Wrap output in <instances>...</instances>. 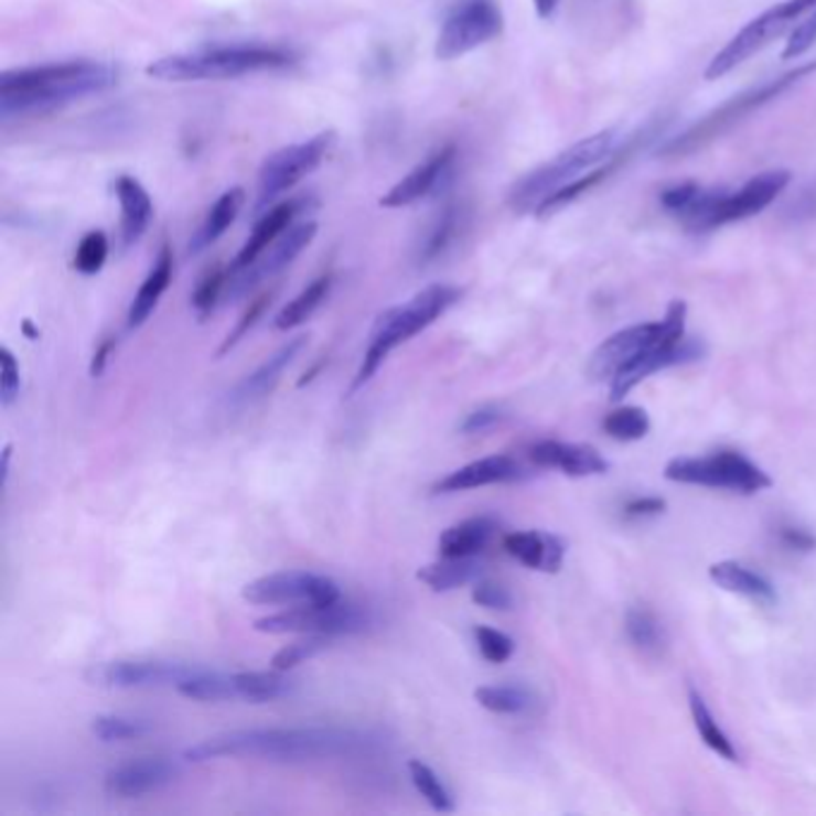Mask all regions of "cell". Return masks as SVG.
<instances>
[{
    "instance_id": "1",
    "label": "cell",
    "mask_w": 816,
    "mask_h": 816,
    "mask_svg": "<svg viewBox=\"0 0 816 816\" xmlns=\"http://www.w3.org/2000/svg\"><path fill=\"white\" fill-rule=\"evenodd\" d=\"M384 736L364 728L304 726L251 728L206 738L185 752L187 762H211L221 756H259L269 762H314L335 756H367L382 752Z\"/></svg>"
},
{
    "instance_id": "2",
    "label": "cell",
    "mask_w": 816,
    "mask_h": 816,
    "mask_svg": "<svg viewBox=\"0 0 816 816\" xmlns=\"http://www.w3.org/2000/svg\"><path fill=\"white\" fill-rule=\"evenodd\" d=\"M120 69L101 61H63L6 69L0 77V116L36 118L84 96L108 92L118 84Z\"/></svg>"
},
{
    "instance_id": "3",
    "label": "cell",
    "mask_w": 816,
    "mask_h": 816,
    "mask_svg": "<svg viewBox=\"0 0 816 816\" xmlns=\"http://www.w3.org/2000/svg\"><path fill=\"white\" fill-rule=\"evenodd\" d=\"M294 65V55L278 46L259 44H233V46H206L185 53H171L147 65V75L159 82H208V79H235L266 69H286Z\"/></svg>"
},
{
    "instance_id": "4",
    "label": "cell",
    "mask_w": 816,
    "mask_h": 816,
    "mask_svg": "<svg viewBox=\"0 0 816 816\" xmlns=\"http://www.w3.org/2000/svg\"><path fill=\"white\" fill-rule=\"evenodd\" d=\"M460 300L462 288L450 283H433L425 290H419L415 298L407 300L405 304H396L378 314L372 326L367 353H364L355 382L347 390L350 396L372 382L374 374L382 369V364L393 350L410 341L417 333L427 331L433 321H439L448 309L458 304Z\"/></svg>"
},
{
    "instance_id": "5",
    "label": "cell",
    "mask_w": 816,
    "mask_h": 816,
    "mask_svg": "<svg viewBox=\"0 0 816 816\" xmlns=\"http://www.w3.org/2000/svg\"><path fill=\"white\" fill-rule=\"evenodd\" d=\"M685 321L687 304L683 300H675L670 302L666 316L661 321L637 323V326L613 333L594 350L587 367L589 376L594 382H611V386L625 382L632 372L642 367L658 350L685 341Z\"/></svg>"
},
{
    "instance_id": "6",
    "label": "cell",
    "mask_w": 816,
    "mask_h": 816,
    "mask_svg": "<svg viewBox=\"0 0 816 816\" xmlns=\"http://www.w3.org/2000/svg\"><path fill=\"white\" fill-rule=\"evenodd\" d=\"M615 139H618L615 130H601L592 137H584L582 142L556 153L551 161L541 163L539 168H534V171L519 178L508 192V206L513 214L517 216L532 214V211H537L554 192L570 185L572 180L582 178L584 173L594 171V165L606 163L613 153Z\"/></svg>"
},
{
    "instance_id": "7",
    "label": "cell",
    "mask_w": 816,
    "mask_h": 816,
    "mask_svg": "<svg viewBox=\"0 0 816 816\" xmlns=\"http://www.w3.org/2000/svg\"><path fill=\"white\" fill-rule=\"evenodd\" d=\"M814 73H816V61H807V63L797 65L795 69H791V73H785L781 77H773L764 84H759V87H754L750 92L733 96L721 108H716L713 112H709L705 120H699L697 125H692V128H689L683 137L673 139V142L664 149V153H668V157H685V153L709 144L711 139L721 137L730 128H736V125L748 118L750 112L766 106L769 101H773V98H779L787 89H793L795 84H799L802 79H807Z\"/></svg>"
},
{
    "instance_id": "8",
    "label": "cell",
    "mask_w": 816,
    "mask_h": 816,
    "mask_svg": "<svg viewBox=\"0 0 816 816\" xmlns=\"http://www.w3.org/2000/svg\"><path fill=\"white\" fill-rule=\"evenodd\" d=\"M812 10H816V0H783V3L769 8L762 15L744 24L742 30L713 55L705 77L719 79L728 73H733L738 65L750 61L754 53L766 49L771 41H776L785 32L795 30Z\"/></svg>"
},
{
    "instance_id": "9",
    "label": "cell",
    "mask_w": 816,
    "mask_h": 816,
    "mask_svg": "<svg viewBox=\"0 0 816 816\" xmlns=\"http://www.w3.org/2000/svg\"><path fill=\"white\" fill-rule=\"evenodd\" d=\"M333 144L335 132L323 130L314 137L304 139V142H294L269 153L259 165L255 204L257 214H264V211L271 208L286 192H290L294 185H300L307 175H312L316 168L326 161Z\"/></svg>"
},
{
    "instance_id": "10",
    "label": "cell",
    "mask_w": 816,
    "mask_h": 816,
    "mask_svg": "<svg viewBox=\"0 0 816 816\" xmlns=\"http://www.w3.org/2000/svg\"><path fill=\"white\" fill-rule=\"evenodd\" d=\"M664 476L675 484H692L709 488H728L738 494H759L773 482L771 476L736 450H719L705 458H675L666 464Z\"/></svg>"
},
{
    "instance_id": "11",
    "label": "cell",
    "mask_w": 816,
    "mask_h": 816,
    "mask_svg": "<svg viewBox=\"0 0 816 816\" xmlns=\"http://www.w3.org/2000/svg\"><path fill=\"white\" fill-rule=\"evenodd\" d=\"M374 623L372 611L345 603L343 599L329 603V606H314V603H300L288 611L264 615L255 621V630L264 635H288V632H302V635H359Z\"/></svg>"
},
{
    "instance_id": "12",
    "label": "cell",
    "mask_w": 816,
    "mask_h": 816,
    "mask_svg": "<svg viewBox=\"0 0 816 816\" xmlns=\"http://www.w3.org/2000/svg\"><path fill=\"white\" fill-rule=\"evenodd\" d=\"M505 18L498 0H458L445 15L433 55L439 61H455L488 44L503 34Z\"/></svg>"
},
{
    "instance_id": "13",
    "label": "cell",
    "mask_w": 816,
    "mask_h": 816,
    "mask_svg": "<svg viewBox=\"0 0 816 816\" xmlns=\"http://www.w3.org/2000/svg\"><path fill=\"white\" fill-rule=\"evenodd\" d=\"M243 599L257 606H300V603H314V606H329L341 601V587L326 575L307 570H286L264 575L243 587Z\"/></svg>"
},
{
    "instance_id": "14",
    "label": "cell",
    "mask_w": 816,
    "mask_h": 816,
    "mask_svg": "<svg viewBox=\"0 0 816 816\" xmlns=\"http://www.w3.org/2000/svg\"><path fill=\"white\" fill-rule=\"evenodd\" d=\"M319 233V223L312 218H302L286 233H280L276 237V243L264 251V255L249 264L243 271H230L228 269V288H225V300L235 302L245 298L249 290H255L264 280H269L271 276L286 271L288 266L298 259L302 251L314 243V237Z\"/></svg>"
},
{
    "instance_id": "15",
    "label": "cell",
    "mask_w": 816,
    "mask_h": 816,
    "mask_svg": "<svg viewBox=\"0 0 816 816\" xmlns=\"http://www.w3.org/2000/svg\"><path fill=\"white\" fill-rule=\"evenodd\" d=\"M200 666L178 664V661H153V658H122L98 664L89 670V683L98 687L116 689H142V687H178L190 678Z\"/></svg>"
},
{
    "instance_id": "16",
    "label": "cell",
    "mask_w": 816,
    "mask_h": 816,
    "mask_svg": "<svg viewBox=\"0 0 816 816\" xmlns=\"http://www.w3.org/2000/svg\"><path fill=\"white\" fill-rule=\"evenodd\" d=\"M319 208V202L314 196L302 194V196H290L286 202H278L271 208H266L259 214V221L251 228L247 243L237 251L233 264L228 266L230 271H243L249 264H255L266 249H269L280 233H286L290 225L302 221L304 216L314 214Z\"/></svg>"
},
{
    "instance_id": "17",
    "label": "cell",
    "mask_w": 816,
    "mask_h": 816,
    "mask_svg": "<svg viewBox=\"0 0 816 816\" xmlns=\"http://www.w3.org/2000/svg\"><path fill=\"white\" fill-rule=\"evenodd\" d=\"M791 178H793L791 171H766L754 175L738 190L723 187L719 206H716L713 214V230L762 214V211L771 202H776V196L791 185Z\"/></svg>"
},
{
    "instance_id": "18",
    "label": "cell",
    "mask_w": 816,
    "mask_h": 816,
    "mask_svg": "<svg viewBox=\"0 0 816 816\" xmlns=\"http://www.w3.org/2000/svg\"><path fill=\"white\" fill-rule=\"evenodd\" d=\"M455 159H458L455 144H445L441 149H436L425 161L417 163L400 182H396V185H393L382 196V202L378 204H382L384 208H405V206H412L421 200H427V196L439 190L450 178V173H453Z\"/></svg>"
},
{
    "instance_id": "19",
    "label": "cell",
    "mask_w": 816,
    "mask_h": 816,
    "mask_svg": "<svg viewBox=\"0 0 816 816\" xmlns=\"http://www.w3.org/2000/svg\"><path fill=\"white\" fill-rule=\"evenodd\" d=\"M180 773V766L165 756H144L137 762L120 764L106 773V793L110 797H142L171 785Z\"/></svg>"
},
{
    "instance_id": "20",
    "label": "cell",
    "mask_w": 816,
    "mask_h": 816,
    "mask_svg": "<svg viewBox=\"0 0 816 816\" xmlns=\"http://www.w3.org/2000/svg\"><path fill=\"white\" fill-rule=\"evenodd\" d=\"M527 455L537 468L560 470L568 476H597L606 474L611 468L609 460L594 445L587 443L539 441L529 448Z\"/></svg>"
},
{
    "instance_id": "21",
    "label": "cell",
    "mask_w": 816,
    "mask_h": 816,
    "mask_svg": "<svg viewBox=\"0 0 816 816\" xmlns=\"http://www.w3.org/2000/svg\"><path fill=\"white\" fill-rule=\"evenodd\" d=\"M304 347H307V335L292 337L290 343H286L278 350V353H273L259 369L247 374L243 382L228 393V405L247 407L251 402L261 400L264 396H269V393L276 388V384L280 382V376H283V372L290 367V364L300 357Z\"/></svg>"
},
{
    "instance_id": "22",
    "label": "cell",
    "mask_w": 816,
    "mask_h": 816,
    "mask_svg": "<svg viewBox=\"0 0 816 816\" xmlns=\"http://www.w3.org/2000/svg\"><path fill=\"white\" fill-rule=\"evenodd\" d=\"M523 468L519 462L511 455H491L474 460L464 468L445 474L443 480L433 484V494H458V491H470L480 486L491 484H503V482H515L523 476Z\"/></svg>"
},
{
    "instance_id": "23",
    "label": "cell",
    "mask_w": 816,
    "mask_h": 816,
    "mask_svg": "<svg viewBox=\"0 0 816 816\" xmlns=\"http://www.w3.org/2000/svg\"><path fill=\"white\" fill-rule=\"evenodd\" d=\"M116 196L120 202V247L130 249L149 230L153 202L142 182L132 175H120L116 180Z\"/></svg>"
},
{
    "instance_id": "24",
    "label": "cell",
    "mask_w": 816,
    "mask_h": 816,
    "mask_svg": "<svg viewBox=\"0 0 816 816\" xmlns=\"http://www.w3.org/2000/svg\"><path fill=\"white\" fill-rule=\"evenodd\" d=\"M503 548L525 568L539 572H558L566 558V544L548 532H513L503 539Z\"/></svg>"
},
{
    "instance_id": "25",
    "label": "cell",
    "mask_w": 816,
    "mask_h": 816,
    "mask_svg": "<svg viewBox=\"0 0 816 816\" xmlns=\"http://www.w3.org/2000/svg\"><path fill=\"white\" fill-rule=\"evenodd\" d=\"M709 577L716 587L723 589V592L740 594L754 603H762V606H773V603L779 601L776 589H773L766 577L740 566L736 560L713 562L709 568Z\"/></svg>"
},
{
    "instance_id": "26",
    "label": "cell",
    "mask_w": 816,
    "mask_h": 816,
    "mask_svg": "<svg viewBox=\"0 0 816 816\" xmlns=\"http://www.w3.org/2000/svg\"><path fill=\"white\" fill-rule=\"evenodd\" d=\"M498 529L496 517L480 515L462 519V523L448 527L439 537V554L443 558H476L494 539Z\"/></svg>"
},
{
    "instance_id": "27",
    "label": "cell",
    "mask_w": 816,
    "mask_h": 816,
    "mask_svg": "<svg viewBox=\"0 0 816 816\" xmlns=\"http://www.w3.org/2000/svg\"><path fill=\"white\" fill-rule=\"evenodd\" d=\"M245 202H247V192L243 187L225 190L218 196V200L211 204L202 225L192 235L190 247H187L190 255H202L204 249H208L211 245H216L221 237L225 235V230H228L230 225L235 223V218L243 211Z\"/></svg>"
},
{
    "instance_id": "28",
    "label": "cell",
    "mask_w": 816,
    "mask_h": 816,
    "mask_svg": "<svg viewBox=\"0 0 816 816\" xmlns=\"http://www.w3.org/2000/svg\"><path fill=\"white\" fill-rule=\"evenodd\" d=\"M171 280H173V251L171 247L163 245L157 261H153L151 266L149 276L144 278L142 288L137 290L135 300L130 304V312H128L130 329H139L153 314V309L159 307L163 292L168 290V286H171Z\"/></svg>"
},
{
    "instance_id": "29",
    "label": "cell",
    "mask_w": 816,
    "mask_h": 816,
    "mask_svg": "<svg viewBox=\"0 0 816 816\" xmlns=\"http://www.w3.org/2000/svg\"><path fill=\"white\" fill-rule=\"evenodd\" d=\"M233 685L237 699L251 701V705H266L290 697L294 692V683L288 678L286 670H245L233 673Z\"/></svg>"
},
{
    "instance_id": "30",
    "label": "cell",
    "mask_w": 816,
    "mask_h": 816,
    "mask_svg": "<svg viewBox=\"0 0 816 816\" xmlns=\"http://www.w3.org/2000/svg\"><path fill=\"white\" fill-rule=\"evenodd\" d=\"M482 577V562L476 558H443L429 562L417 572V580L433 592H453Z\"/></svg>"
},
{
    "instance_id": "31",
    "label": "cell",
    "mask_w": 816,
    "mask_h": 816,
    "mask_svg": "<svg viewBox=\"0 0 816 816\" xmlns=\"http://www.w3.org/2000/svg\"><path fill=\"white\" fill-rule=\"evenodd\" d=\"M333 288V276L331 273H323L319 278H314L312 283H309L298 298H294L292 302H288L283 309H280L273 326L278 331H292L302 326V323L312 316L316 309L323 304V300L329 298V292Z\"/></svg>"
},
{
    "instance_id": "32",
    "label": "cell",
    "mask_w": 816,
    "mask_h": 816,
    "mask_svg": "<svg viewBox=\"0 0 816 816\" xmlns=\"http://www.w3.org/2000/svg\"><path fill=\"white\" fill-rule=\"evenodd\" d=\"M689 711H692V721H695V728H697L701 742H705L713 754H719L721 759H726V762H730V764L740 762V754L736 750L733 740H730L726 736V730L719 723H716L705 697H701L697 689H689Z\"/></svg>"
},
{
    "instance_id": "33",
    "label": "cell",
    "mask_w": 816,
    "mask_h": 816,
    "mask_svg": "<svg viewBox=\"0 0 816 816\" xmlns=\"http://www.w3.org/2000/svg\"><path fill=\"white\" fill-rule=\"evenodd\" d=\"M178 692L187 699L194 701H230L237 699L235 695V685H233V673H218V670H208L202 668L192 673L190 678L182 680L178 687Z\"/></svg>"
},
{
    "instance_id": "34",
    "label": "cell",
    "mask_w": 816,
    "mask_h": 816,
    "mask_svg": "<svg viewBox=\"0 0 816 816\" xmlns=\"http://www.w3.org/2000/svg\"><path fill=\"white\" fill-rule=\"evenodd\" d=\"M460 230V211L455 206L443 208V214L436 216V221L429 225L427 235L421 237L417 247V264H431L439 259L443 251L453 245L455 235Z\"/></svg>"
},
{
    "instance_id": "35",
    "label": "cell",
    "mask_w": 816,
    "mask_h": 816,
    "mask_svg": "<svg viewBox=\"0 0 816 816\" xmlns=\"http://www.w3.org/2000/svg\"><path fill=\"white\" fill-rule=\"evenodd\" d=\"M474 699L491 713L517 716L532 705V695L517 685H484L474 689Z\"/></svg>"
},
{
    "instance_id": "36",
    "label": "cell",
    "mask_w": 816,
    "mask_h": 816,
    "mask_svg": "<svg viewBox=\"0 0 816 816\" xmlns=\"http://www.w3.org/2000/svg\"><path fill=\"white\" fill-rule=\"evenodd\" d=\"M625 632L630 642L635 644L642 654H658L661 646H664V627L656 621V615L644 606H635L627 611Z\"/></svg>"
},
{
    "instance_id": "37",
    "label": "cell",
    "mask_w": 816,
    "mask_h": 816,
    "mask_svg": "<svg viewBox=\"0 0 816 816\" xmlns=\"http://www.w3.org/2000/svg\"><path fill=\"white\" fill-rule=\"evenodd\" d=\"M649 429H652L649 415H646V410H642V407H632V405L618 407V410L609 412L606 419H603V431H606L611 439L623 441V443L644 439V436L649 433Z\"/></svg>"
},
{
    "instance_id": "38",
    "label": "cell",
    "mask_w": 816,
    "mask_h": 816,
    "mask_svg": "<svg viewBox=\"0 0 816 816\" xmlns=\"http://www.w3.org/2000/svg\"><path fill=\"white\" fill-rule=\"evenodd\" d=\"M407 769H410V779L417 787V793L429 802L431 809L441 812V814L455 812L453 795H450V791L443 785V781L436 776V771L429 764L421 762V759H412V762L407 764Z\"/></svg>"
},
{
    "instance_id": "39",
    "label": "cell",
    "mask_w": 816,
    "mask_h": 816,
    "mask_svg": "<svg viewBox=\"0 0 816 816\" xmlns=\"http://www.w3.org/2000/svg\"><path fill=\"white\" fill-rule=\"evenodd\" d=\"M151 730L153 726L147 719H135V716H116V713L96 716L92 723V733L96 736V740H101V742L139 740V738L149 736Z\"/></svg>"
},
{
    "instance_id": "40",
    "label": "cell",
    "mask_w": 816,
    "mask_h": 816,
    "mask_svg": "<svg viewBox=\"0 0 816 816\" xmlns=\"http://www.w3.org/2000/svg\"><path fill=\"white\" fill-rule=\"evenodd\" d=\"M228 269H223V266H214V269H208L200 283H196V290L192 294V307L194 312L200 314V319L204 321L211 312H214L216 304L221 298H225V288H228Z\"/></svg>"
},
{
    "instance_id": "41",
    "label": "cell",
    "mask_w": 816,
    "mask_h": 816,
    "mask_svg": "<svg viewBox=\"0 0 816 816\" xmlns=\"http://www.w3.org/2000/svg\"><path fill=\"white\" fill-rule=\"evenodd\" d=\"M108 237L104 230H89L82 237L77 251H75V269L82 276H96L104 269V264L108 259Z\"/></svg>"
},
{
    "instance_id": "42",
    "label": "cell",
    "mask_w": 816,
    "mask_h": 816,
    "mask_svg": "<svg viewBox=\"0 0 816 816\" xmlns=\"http://www.w3.org/2000/svg\"><path fill=\"white\" fill-rule=\"evenodd\" d=\"M329 640L326 635H307V640H298L292 642L288 646H283V649H278L271 658V668L276 670H292L298 668L300 664H304V661L319 656L323 649L329 646Z\"/></svg>"
},
{
    "instance_id": "43",
    "label": "cell",
    "mask_w": 816,
    "mask_h": 816,
    "mask_svg": "<svg viewBox=\"0 0 816 816\" xmlns=\"http://www.w3.org/2000/svg\"><path fill=\"white\" fill-rule=\"evenodd\" d=\"M474 640L476 646H480V654L488 661V664H505V661L515 654V640L496 627L488 625L474 627Z\"/></svg>"
},
{
    "instance_id": "44",
    "label": "cell",
    "mask_w": 816,
    "mask_h": 816,
    "mask_svg": "<svg viewBox=\"0 0 816 816\" xmlns=\"http://www.w3.org/2000/svg\"><path fill=\"white\" fill-rule=\"evenodd\" d=\"M269 304H271V292H264V294H259L257 300H251V302H249V307L245 309V314L240 316V321H237V326L228 333V337H225L223 345L218 347V357H223L225 353H230V350H233L237 343H240L243 337H245L251 329L257 326V321L264 316V312H266V309H269Z\"/></svg>"
},
{
    "instance_id": "45",
    "label": "cell",
    "mask_w": 816,
    "mask_h": 816,
    "mask_svg": "<svg viewBox=\"0 0 816 816\" xmlns=\"http://www.w3.org/2000/svg\"><path fill=\"white\" fill-rule=\"evenodd\" d=\"M20 364L10 347H0V405L10 407L20 396Z\"/></svg>"
},
{
    "instance_id": "46",
    "label": "cell",
    "mask_w": 816,
    "mask_h": 816,
    "mask_svg": "<svg viewBox=\"0 0 816 816\" xmlns=\"http://www.w3.org/2000/svg\"><path fill=\"white\" fill-rule=\"evenodd\" d=\"M472 601L476 606L488 609V611H511L513 609V594L498 582L480 580L472 587Z\"/></svg>"
},
{
    "instance_id": "47",
    "label": "cell",
    "mask_w": 816,
    "mask_h": 816,
    "mask_svg": "<svg viewBox=\"0 0 816 816\" xmlns=\"http://www.w3.org/2000/svg\"><path fill=\"white\" fill-rule=\"evenodd\" d=\"M501 419H503L501 407L486 405V407H480V410H474V412L464 417L462 425H460V431L468 433V436L470 433H484L488 429H494Z\"/></svg>"
},
{
    "instance_id": "48",
    "label": "cell",
    "mask_w": 816,
    "mask_h": 816,
    "mask_svg": "<svg viewBox=\"0 0 816 816\" xmlns=\"http://www.w3.org/2000/svg\"><path fill=\"white\" fill-rule=\"evenodd\" d=\"M779 539H781V544L785 548H791V551H797V554H812V551H816V534H812L805 527L783 525L779 529Z\"/></svg>"
},
{
    "instance_id": "49",
    "label": "cell",
    "mask_w": 816,
    "mask_h": 816,
    "mask_svg": "<svg viewBox=\"0 0 816 816\" xmlns=\"http://www.w3.org/2000/svg\"><path fill=\"white\" fill-rule=\"evenodd\" d=\"M666 511V501L658 498V496H637L625 503L623 513L627 517H654V515H661Z\"/></svg>"
},
{
    "instance_id": "50",
    "label": "cell",
    "mask_w": 816,
    "mask_h": 816,
    "mask_svg": "<svg viewBox=\"0 0 816 816\" xmlns=\"http://www.w3.org/2000/svg\"><path fill=\"white\" fill-rule=\"evenodd\" d=\"M112 350H116V337H106V341L96 347V353L92 357V364H89V374L94 378L104 376L106 367H108V359L112 355Z\"/></svg>"
},
{
    "instance_id": "51",
    "label": "cell",
    "mask_w": 816,
    "mask_h": 816,
    "mask_svg": "<svg viewBox=\"0 0 816 816\" xmlns=\"http://www.w3.org/2000/svg\"><path fill=\"white\" fill-rule=\"evenodd\" d=\"M560 0H534V10L541 20H551L556 15Z\"/></svg>"
},
{
    "instance_id": "52",
    "label": "cell",
    "mask_w": 816,
    "mask_h": 816,
    "mask_svg": "<svg viewBox=\"0 0 816 816\" xmlns=\"http://www.w3.org/2000/svg\"><path fill=\"white\" fill-rule=\"evenodd\" d=\"M323 367H326V362H323V359H321V362H316V364H314V367H312V369H309V372H304V376H302V378H300V382H298V388H304L307 384H312V382H314V378L319 376V372H321Z\"/></svg>"
},
{
    "instance_id": "53",
    "label": "cell",
    "mask_w": 816,
    "mask_h": 816,
    "mask_svg": "<svg viewBox=\"0 0 816 816\" xmlns=\"http://www.w3.org/2000/svg\"><path fill=\"white\" fill-rule=\"evenodd\" d=\"M10 458H12V445H6L3 448V468H0V472H3V484L8 482V474H10Z\"/></svg>"
},
{
    "instance_id": "54",
    "label": "cell",
    "mask_w": 816,
    "mask_h": 816,
    "mask_svg": "<svg viewBox=\"0 0 816 816\" xmlns=\"http://www.w3.org/2000/svg\"><path fill=\"white\" fill-rule=\"evenodd\" d=\"M24 333H26V337H30V341H36V337H39V331H34L32 321H24Z\"/></svg>"
}]
</instances>
